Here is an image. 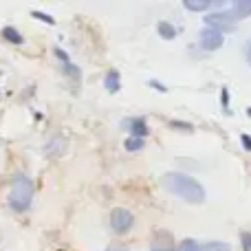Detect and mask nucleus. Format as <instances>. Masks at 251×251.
Returning <instances> with one entry per match:
<instances>
[{
  "label": "nucleus",
  "instance_id": "obj_1",
  "mask_svg": "<svg viewBox=\"0 0 251 251\" xmlns=\"http://www.w3.org/2000/svg\"><path fill=\"white\" fill-rule=\"evenodd\" d=\"M161 183H163V187L170 194H174L176 199L187 201L192 205H199L205 201V187L194 176H190L185 172H168V174H163Z\"/></svg>",
  "mask_w": 251,
  "mask_h": 251
},
{
  "label": "nucleus",
  "instance_id": "obj_2",
  "mask_svg": "<svg viewBox=\"0 0 251 251\" xmlns=\"http://www.w3.org/2000/svg\"><path fill=\"white\" fill-rule=\"evenodd\" d=\"M31 201H33V181L26 174H18L9 190V207L13 212H26Z\"/></svg>",
  "mask_w": 251,
  "mask_h": 251
},
{
  "label": "nucleus",
  "instance_id": "obj_3",
  "mask_svg": "<svg viewBox=\"0 0 251 251\" xmlns=\"http://www.w3.org/2000/svg\"><path fill=\"white\" fill-rule=\"evenodd\" d=\"M205 20V26H212V29H218L221 33L225 31H231L236 26V18L231 16L229 11V4L225 9H216V11H209L207 16L203 18Z\"/></svg>",
  "mask_w": 251,
  "mask_h": 251
},
{
  "label": "nucleus",
  "instance_id": "obj_4",
  "mask_svg": "<svg viewBox=\"0 0 251 251\" xmlns=\"http://www.w3.org/2000/svg\"><path fill=\"white\" fill-rule=\"evenodd\" d=\"M132 225H134L132 212H128L124 207H115L110 212V227H113L115 234H128L132 229Z\"/></svg>",
  "mask_w": 251,
  "mask_h": 251
},
{
  "label": "nucleus",
  "instance_id": "obj_5",
  "mask_svg": "<svg viewBox=\"0 0 251 251\" xmlns=\"http://www.w3.org/2000/svg\"><path fill=\"white\" fill-rule=\"evenodd\" d=\"M199 44L205 51H216L225 44V33H221L218 29H212V26H205L199 33Z\"/></svg>",
  "mask_w": 251,
  "mask_h": 251
},
{
  "label": "nucleus",
  "instance_id": "obj_6",
  "mask_svg": "<svg viewBox=\"0 0 251 251\" xmlns=\"http://www.w3.org/2000/svg\"><path fill=\"white\" fill-rule=\"evenodd\" d=\"M124 128L130 130V137H137V139H146V134H148V124L141 117L124 119Z\"/></svg>",
  "mask_w": 251,
  "mask_h": 251
},
{
  "label": "nucleus",
  "instance_id": "obj_7",
  "mask_svg": "<svg viewBox=\"0 0 251 251\" xmlns=\"http://www.w3.org/2000/svg\"><path fill=\"white\" fill-rule=\"evenodd\" d=\"M229 11L236 18V22L243 20V18L251 16V0H236V2L229 4Z\"/></svg>",
  "mask_w": 251,
  "mask_h": 251
},
{
  "label": "nucleus",
  "instance_id": "obj_8",
  "mask_svg": "<svg viewBox=\"0 0 251 251\" xmlns=\"http://www.w3.org/2000/svg\"><path fill=\"white\" fill-rule=\"evenodd\" d=\"M152 247H163V249H174V238L165 229H156L152 234Z\"/></svg>",
  "mask_w": 251,
  "mask_h": 251
},
{
  "label": "nucleus",
  "instance_id": "obj_9",
  "mask_svg": "<svg viewBox=\"0 0 251 251\" xmlns=\"http://www.w3.org/2000/svg\"><path fill=\"white\" fill-rule=\"evenodd\" d=\"M104 86L108 93H119L122 88V77H119V71H108L104 77Z\"/></svg>",
  "mask_w": 251,
  "mask_h": 251
},
{
  "label": "nucleus",
  "instance_id": "obj_10",
  "mask_svg": "<svg viewBox=\"0 0 251 251\" xmlns=\"http://www.w3.org/2000/svg\"><path fill=\"white\" fill-rule=\"evenodd\" d=\"M156 31H159V35H161L163 40H174V38H176V29H174L172 22L161 20L159 25H156Z\"/></svg>",
  "mask_w": 251,
  "mask_h": 251
},
{
  "label": "nucleus",
  "instance_id": "obj_11",
  "mask_svg": "<svg viewBox=\"0 0 251 251\" xmlns=\"http://www.w3.org/2000/svg\"><path fill=\"white\" fill-rule=\"evenodd\" d=\"M44 152L51 154V156L62 154V152H64V139H51V141L44 146Z\"/></svg>",
  "mask_w": 251,
  "mask_h": 251
},
{
  "label": "nucleus",
  "instance_id": "obj_12",
  "mask_svg": "<svg viewBox=\"0 0 251 251\" xmlns=\"http://www.w3.org/2000/svg\"><path fill=\"white\" fill-rule=\"evenodd\" d=\"M0 35H2L7 42H11V44H22V35H20V31L18 29H13V26H4L2 31H0Z\"/></svg>",
  "mask_w": 251,
  "mask_h": 251
},
{
  "label": "nucleus",
  "instance_id": "obj_13",
  "mask_svg": "<svg viewBox=\"0 0 251 251\" xmlns=\"http://www.w3.org/2000/svg\"><path fill=\"white\" fill-rule=\"evenodd\" d=\"M174 251H201V245L196 243L194 238H185V240H181V243L174 247Z\"/></svg>",
  "mask_w": 251,
  "mask_h": 251
},
{
  "label": "nucleus",
  "instance_id": "obj_14",
  "mask_svg": "<svg viewBox=\"0 0 251 251\" xmlns=\"http://www.w3.org/2000/svg\"><path fill=\"white\" fill-rule=\"evenodd\" d=\"M126 150L128 152H137V150H141L143 146H146V139H137V137H128L126 139Z\"/></svg>",
  "mask_w": 251,
  "mask_h": 251
},
{
  "label": "nucleus",
  "instance_id": "obj_15",
  "mask_svg": "<svg viewBox=\"0 0 251 251\" xmlns=\"http://www.w3.org/2000/svg\"><path fill=\"white\" fill-rule=\"evenodd\" d=\"M201 251H231V247L227 243H218V240H212V243H205Z\"/></svg>",
  "mask_w": 251,
  "mask_h": 251
},
{
  "label": "nucleus",
  "instance_id": "obj_16",
  "mask_svg": "<svg viewBox=\"0 0 251 251\" xmlns=\"http://www.w3.org/2000/svg\"><path fill=\"white\" fill-rule=\"evenodd\" d=\"M240 243H243L245 251H251V231H243L240 234Z\"/></svg>",
  "mask_w": 251,
  "mask_h": 251
},
{
  "label": "nucleus",
  "instance_id": "obj_17",
  "mask_svg": "<svg viewBox=\"0 0 251 251\" xmlns=\"http://www.w3.org/2000/svg\"><path fill=\"white\" fill-rule=\"evenodd\" d=\"M221 101H223V110L229 113V91H227V88H223L221 91Z\"/></svg>",
  "mask_w": 251,
  "mask_h": 251
},
{
  "label": "nucleus",
  "instance_id": "obj_18",
  "mask_svg": "<svg viewBox=\"0 0 251 251\" xmlns=\"http://www.w3.org/2000/svg\"><path fill=\"white\" fill-rule=\"evenodd\" d=\"M31 16H33V18H38V20H42V22H47V25H53V22H55L51 16H49V13H42V11H33V13H31Z\"/></svg>",
  "mask_w": 251,
  "mask_h": 251
},
{
  "label": "nucleus",
  "instance_id": "obj_19",
  "mask_svg": "<svg viewBox=\"0 0 251 251\" xmlns=\"http://www.w3.org/2000/svg\"><path fill=\"white\" fill-rule=\"evenodd\" d=\"M64 73L66 75H73V77H79V69H77V66H73L71 62H69V64H64Z\"/></svg>",
  "mask_w": 251,
  "mask_h": 251
},
{
  "label": "nucleus",
  "instance_id": "obj_20",
  "mask_svg": "<svg viewBox=\"0 0 251 251\" xmlns=\"http://www.w3.org/2000/svg\"><path fill=\"white\" fill-rule=\"evenodd\" d=\"M240 141H243V148L247 152H251V134H240Z\"/></svg>",
  "mask_w": 251,
  "mask_h": 251
},
{
  "label": "nucleus",
  "instance_id": "obj_21",
  "mask_svg": "<svg viewBox=\"0 0 251 251\" xmlns=\"http://www.w3.org/2000/svg\"><path fill=\"white\" fill-rule=\"evenodd\" d=\"M245 57H247V64L251 66V40H247V44H245Z\"/></svg>",
  "mask_w": 251,
  "mask_h": 251
},
{
  "label": "nucleus",
  "instance_id": "obj_22",
  "mask_svg": "<svg viewBox=\"0 0 251 251\" xmlns=\"http://www.w3.org/2000/svg\"><path fill=\"white\" fill-rule=\"evenodd\" d=\"M150 86H154V88H156V91H159V93H165V91H168V88H165V86H163V84H161V82H156V79H150Z\"/></svg>",
  "mask_w": 251,
  "mask_h": 251
},
{
  "label": "nucleus",
  "instance_id": "obj_23",
  "mask_svg": "<svg viewBox=\"0 0 251 251\" xmlns=\"http://www.w3.org/2000/svg\"><path fill=\"white\" fill-rule=\"evenodd\" d=\"M55 55H57V57H60V60H62V62H64V64H69V55H66V53H64V51H62V49H55Z\"/></svg>",
  "mask_w": 251,
  "mask_h": 251
},
{
  "label": "nucleus",
  "instance_id": "obj_24",
  "mask_svg": "<svg viewBox=\"0 0 251 251\" xmlns=\"http://www.w3.org/2000/svg\"><path fill=\"white\" fill-rule=\"evenodd\" d=\"M106 251H128V249L122 247V245H110V247L106 249Z\"/></svg>",
  "mask_w": 251,
  "mask_h": 251
},
{
  "label": "nucleus",
  "instance_id": "obj_25",
  "mask_svg": "<svg viewBox=\"0 0 251 251\" xmlns=\"http://www.w3.org/2000/svg\"><path fill=\"white\" fill-rule=\"evenodd\" d=\"M150 251H174V249H163V247H150Z\"/></svg>",
  "mask_w": 251,
  "mask_h": 251
},
{
  "label": "nucleus",
  "instance_id": "obj_26",
  "mask_svg": "<svg viewBox=\"0 0 251 251\" xmlns=\"http://www.w3.org/2000/svg\"><path fill=\"white\" fill-rule=\"evenodd\" d=\"M247 115H249V117H251V108H247Z\"/></svg>",
  "mask_w": 251,
  "mask_h": 251
}]
</instances>
